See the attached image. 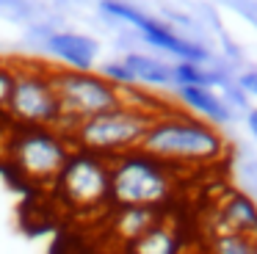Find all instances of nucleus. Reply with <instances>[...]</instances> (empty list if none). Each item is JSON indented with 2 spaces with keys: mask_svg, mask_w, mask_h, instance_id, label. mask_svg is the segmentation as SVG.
Instances as JSON below:
<instances>
[{
  "mask_svg": "<svg viewBox=\"0 0 257 254\" xmlns=\"http://www.w3.org/2000/svg\"><path fill=\"white\" fill-rule=\"evenodd\" d=\"M139 149L177 169L180 174L191 169L218 166L229 158V141L224 138L221 127H213L210 121L180 108L158 113Z\"/></svg>",
  "mask_w": 257,
  "mask_h": 254,
  "instance_id": "obj_1",
  "label": "nucleus"
},
{
  "mask_svg": "<svg viewBox=\"0 0 257 254\" xmlns=\"http://www.w3.org/2000/svg\"><path fill=\"white\" fill-rule=\"evenodd\" d=\"M47 50L56 58H61L67 69L78 72H91V64L97 58V42L80 33H53L47 39Z\"/></svg>",
  "mask_w": 257,
  "mask_h": 254,
  "instance_id": "obj_11",
  "label": "nucleus"
},
{
  "mask_svg": "<svg viewBox=\"0 0 257 254\" xmlns=\"http://www.w3.org/2000/svg\"><path fill=\"white\" fill-rule=\"evenodd\" d=\"M202 248L207 254H257V237L235 235V232H207Z\"/></svg>",
  "mask_w": 257,
  "mask_h": 254,
  "instance_id": "obj_15",
  "label": "nucleus"
},
{
  "mask_svg": "<svg viewBox=\"0 0 257 254\" xmlns=\"http://www.w3.org/2000/svg\"><path fill=\"white\" fill-rule=\"evenodd\" d=\"M50 191L67 213L94 215L111 210V160L83 149H72Z\"/></svg>",
  "mask_w": 257,
  "mask_h": 254,
  "instance_id": "obj_4",
  "label": "nucleus"
},
{
  "mask_svg": "<svg viewBox=\"0 0 257 254\" xmlns=\"http://www.w3.org/2000/svg\"><path fill=\"white\" fill-rule=\"evenodd\" d=\"M111 218H108V229H111V237L119 243V246H130L136 237H141L147 229L163 221V210L158 207H111L108 210Z\"/></svg>",
  "mask_w": 257,
  "mask_h": 254,
  "instance_id": "obj_10",
  "label": "nucleus"
},
{
  "mask_svg": "<svg viewBox=\"0 0 257 254\" xmlns=\"http://www.w3.org/2000/svg\"><path fill=\"white\" fill-rule=\"evenodd\" d=\"M6 113L17 121V127H56V130H61L64 113L50 80V66H17L14 91L6 105Z\"/></svg>",
  "mask_w": 257,
  "mask_h": 254,
  "instance_id": "obj_7",
  "label": "nucleus"
},
{
  "mask_svg": "<svg viewBox=\"0 0 257 254\" xmlns=\"http://www.w3.org/2000/svg\"><path fill=\"white\" fill-rule=\"evenodd\" d=\"M152 119H155L152 110L136 108V105H119V108L105 110L100 116L78 121L67 133V138L75 149L113 160L119 155H127L141 147Z\"/></svg>",
  "mask_w": 257,
  "mask_h": 254,
  "instance_id": "obj_3",
  "label": "nucleus"
},
{
  "mask_svg": "<svg viewBox=\"0 0 257 254\" xmlns=\"http://www.w3.org/2000/svg\"><path fill=\"white\" fill-rule=\"evenodd\" d=\"M172 75H174V83H177V86H194V88H216V86H224V83H227V77H224L221 72L205 69L202 64H188V61L174 64Z\"/></svg>",
  "mask_w": 257,
  "mask_h": 254,
  "instance_id": "obj_16",
  "label": "nucleus"
},
{
  "mask_svg": "<svg viewBox=\"0 0 257 254\" xmlns=\"http://www.w3.org/2000/svg\"><path fill=\"white\" fill-rule=\"evenodd\" d=\"M180 188V171L133 149L111 160V207L163 210Z\"/></svg>",
  "mask_w": 257,
  "mask_h": 254,
  "instance_id": "obj_2",
  "label": "nucleus"
},
{
  "mask_svg": "<svg viewBox=\"0 0 257 254\" xmlns=\"http://www.w3.org/2000/svg\"><path fill=\"white\" fill-rule=\"evenodd\" d=\"M3 64H6V61H3V58H0V66H3Z\"/></svg>",
  "mask_w": 257,
  "mask_h": 254,
  "instance_id": "obj_23",
  "label": "nucleus"
},
{
  "mask_svg": "<svg viewBox=\"0 0 257 254\" xmlns=\"http://www.w3.org/2000/svg\"><path fill=\"white\" fill-rule=\"evenodd\" d=\"M50 80L58 94V102H61V113H64L61 133H69L78 121H86L91 116H100L105 110L124 105L122 88H116L111 80H105L102 75H94V72L50 66Z\"/></svg>",
  "mask_w": 257,
  "mask_h": 254,
  "instance_id": "obj_6",
  "label": "nucleus"
},
{
  "mask_svg": "<svg viewBox=\"0 0 257 254\" xmlns=\"http://www.w3.org/2000/svg\"><path fill=\"white\" fill-rule=\"evenodd\" d=\"M9 160L28 182L50 188L72 155L67 133L56 127H17L9 138Z\"/></svg>",
  "mask_w": 257,
  "mask_h": 254,
  "instance_id": "obj_5",
  "label": "nucleus"
},
{
  "mask_svg": "<svg viewBox=\"0 0 257 254\" xmlns=\"http://www.w3.org/2000/svg\"><path fill=\"white\" fill-rule=\"evenodd\" d=\"M224 102H227L229 105V110H232V108H249V102H246V94L243 91H240V88L238 86H232V83H224Z\"/></svg>",
  "mask_w": 257,
  "mask_h": 254,
  "instance_id": "obj_19",
  "label": "nucleus"
},
{
  "mask_svg": "<svg viewBox=\"0 0 257 254\" xmlns=\"http://www.w3.org/2000/svg\"><path fill=\"white\" fill-rule=\"evenodd\" d=\"M177 97L185 105V110L196 113L199 119L210 121L213 127H221L232 119L229 105L218 97L213 88H194V86H177Z\"/></svg>",
  "mask_w": 257,
  "mask_h": 254,
  "instance_id": "obj_13",
  "label": "nucleus"
},
{
  "mask_svg": "<svg viewBox=\"0 0 257 254\" xmlns=\"http://www.w3.org/2000/svg\"><path fill=\"white\" fill-rule=\"evenodd\" d=\"M246 124H249V133L257 138V108H249V113H246Z\"/></svg>",
  "mask_w": 257,
  "mask_h": 254,
  "instance_id": "obj_21",
  "label": "nucleus"
},
{
  "mask_svg": "<svg viewBox=\"0 0 257 254\" xmlns=\"http://www.w3.org/2000/svg\"><path fill=\"white\" fill-rule=\"evenodd\" d=\"M102 77L105 80H111L116 88H130V86H136V80H133V75L127 72V66L119 61V64H105L102 66Z\"/></svg>",
  "mask_w": 257,
  "mask_h": 254,
  "instance_id": "obj_17",
  "label": "nucleus"
},
{
  "mask_svg": "<svg viewBox=\"0 0 257 254\" xmlns=\"http://www.w3.org/2000/svg\"><path fill=\"white\" fill-rule=\"evenodd\" d=\"M207 232H235L257 237V202L238 188H227L213 204V226Z\"/></svg>",
  "mask_w": 257,
  "mask_h": 254,
  "instance_id": "obj_9",
  "label": "nucleus"
},
{
  "mask_svg": "<svg viewBox=\"0 0 257 254\" xmlns=\"http://www.w3.org/2000/svg\"><path fill=\"white\" fill-rule=\"evenodd\" d=\"M235 86H238L243 94H251V97H257V69L240 72L238 80H235Z\"/></svg>",
  "mask_w": 257,
  "mask_h": 254,
  "instance_id": "obj_20",
  "label": "nucleus"
},
{
  "mask_svg": "<svg viewBox=\"0 0 257 254\" xmlns=\"http://www.w3.org/2000/svg\"><path fill=\"white\" fill-rule=\"evenodd\" d=\"M122 64L127 66V72L133 75V80L139 88L141 86H169V83H174L172 66L158 61V58H150V55L130 53L122 58Z\"/></svg>",
  "mask_w": 257,
  "mask_h": 254,
  "instance_id": "obj_14",
  "label": "nucleus"
},
{
  "mask_svg": "<svg viewBox=\"0 0 257 254\" xmlns=\"http://www.w3.org/2000/svg\"><path fill=\"white\" fill-rule=\"evenodd\" d=\"M14 77H17V66H12V64H3V66H0V108H3V110H6L9 99H12Z\"/></svg>",
  "mask_w": 257,
  "mask_h": 254,
  "instance_id": "obj_18",
  "label": "nucleus"
},
{
  "mask_svg": "<svg viewBox=\"0 0 257 254\" xmlns=\"http://www.w3.org/2000/svg\"><path fill=\"white\" fill-rule=\"evenodd\" d=\"M185 254H207V251H205V248L199 246V248H188V251H185Z\"/></svg>",
  "mask_w": 257,
  "mask_h": 254,
  "instance_id": "obj_22",
  "label": "nucleus"
},
{
  "mask_svg": "<svg viewBox=\"0 0 257 254\" xmlns=\"http://www.w3.org/2000/svg\"><path fill=\"white\" fill-rule=\"evenodd\" d=\"M100 9L105 11L108 17H116V20L130 22L133 28H139L141 36H144L152 47L166 50V53L177 55V58H183V61H188V64H205V61L210 58L202 44H196V42H191V39L174 33L169 25L152 20V17H147L144 11L133 9V6H127V3H122V0H102Z\"/></svg>",
  "mask_w": 257,
  "mask_h": 254,
  "instance_id": "obj_8",
  "label": "nucleus"
},
{
  "mask_svg": "<svg viewBox=\"0 0 257 254\" xmlns=\"http://www.w3.org/2000/svg\"><path fill=\"white\" fill-rule=\"evenodd\" d=\"M185 251H188V246H185L180 229L169 218L158 221L152 229H147L130 246H124V254H185Z\"/></svg>",
  "mask_w": 257,
  "mask_h": 254,
  "instance_id": "obj_12",
  "label": "nucleus"
}]
</instances>
